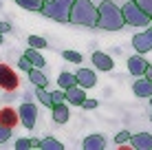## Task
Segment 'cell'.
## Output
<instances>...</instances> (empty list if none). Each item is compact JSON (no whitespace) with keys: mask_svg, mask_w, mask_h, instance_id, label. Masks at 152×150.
<instances>
[{"mask_svg":"<svg viewBox=\"0 0 152 150\" xmlns=\"http://www.w3.org/2000/svg\"><path fill=\"white\" fill-rule=\"evenodd\" d=\"M121 15H124V22L128 24V27H145V24L152 22L148 18V13H145L134 0H130V2H126L121 7Z\"/></svg>","mask_w":152,"mask_h":150,"instance_id":"277c9868","label":"cell"},{"mask_svg":"<svg viewBox=\"0 0 152 150\" xmlns=\"http://www.w3.org/2000/svg\"><path fill=\"white\" fill-rule=\"evenodd\" d=\"M124 15L121 7H117L110 0H104L102 4H97V27L104 31H119L124 29Z\"/></svg>","mask_w":152,"mask_h":150,"instance_id":"6da1fadb","label":"cell"},{"mask_svg":"<svg viewBox=\"0 0 152 150\" xmlns=\"http://www.w3.org/2000/svg\"><path fill=\"white\" fill-rule=\"evenodd\" d=\"M132 46L141 55H145L148 51H152V29H145V31H141V33L132 35Z\"/></svg>","mask_w":152,"mask_h":150,"instance_id":"52a82bcc","label":"cell"},{"mask_svg":"<svg viewBox=\"0 0 152 150\" xmlns=\"http://www.w3.org/2000/svg\"><path fill=\"white\" fill-rule=\"evenodd\" d=\"M91 60H93V66L99 71H113V66H115V60L108 53H104V51H95L91 55Z\"/></svg>","mask_w":152,"mask_h":150,"instance_id":"30bf717a","label":"cell"},{"mask_svg":"<svg viewBox=\"0 0 152 150\" xmlns=\"http://www.w3.org/2000/svg\"><path fill=\"white\" fill-rule=\"evenodd\" d=\"M86 89H82V86H71V89H66V104L71 106H82V102L86 100Z\"/></svg>","mask_w":152,"mask_h":150,"instance_id":"8fae6325","label":"cell"},{"mask_svg":"<svg viewBox=\"0 0 152 150\" xmlns=\"http://www.w3.org/2000/svg\"><path fill=\"white\" fill-rule=\"evenodd\" d=\"M69 22L77 27H97V7L91 0H75L71 4Z\"/></svg>","mask_w":152,"mask_h":150,"instance_id":"7a4b0ae2","label":"cell"},{"mask_svg":"<svg viewBox=\"0 0 152 150\" xmlns=\"http://www.w3.org/2000/svg\"><path fill=\"white\" fill-rule=\"evenodd\" d=\"M4 42V33H0V44H2Z\"/></svg>","mask_w":152,"mask_h":150,"instance_id":"836d02e7","label":"cell"},{"mask_svg":"<svg viewBox=\"0 0 152 150\" xmlns=\"http://www.w3.org/2000/svg\"><path fill=\"white\" fill-rule=\"evenodd\" d=\"M77 84V77L75 73H69V71H62L60 77H57V89H71V86H75Z\"/></svg>","mask_w":152,"mask_h":150,"instance_id":"d6986e66","label":"cell"},{"mask_svg":"<svg viewBox=\"0 0 152 150\" xmlns=\"http://www.w3.org/2000/svg\"><path fill=\"white\" fill-rule=\"evenodd\" d=\"M148 60L143 58L141 53H137V55H130L128 58V73L130 75H134V77H141L145 73V69H148Z\"/></svg>","mask_w":152,"mask_h":150,"instance_id":"ba28073f","label":"cell"},{"mask_svg":"<svg viewBox=\"0 0 152 150\" xmlns=\"http://www.w3.org/2000/svg\"><path fill=\"white\" fill-rule=\"evenodd\" d=\"M75 0H44L40 13L44 18L57 20V22H69V13H71V4Z\"/></svg>","mask_w":152,"mask_h":150,"instance_id":"3957f363","label":"cell"},{"mask_svg":"<svg viewBox=\"0 0 152 150\" xmlns=\"http://www.w3.org/2000/svg\"><path fill=\"white\" fill-rule=\"evenodd\" d=\"M11 130H13V128L0 124V143H4V141H9V139H11Z\"/></svg>","mask_w":152,"mask_h":150,"instance_id":"83f0119b","label":"cell"},{"mask_svg":"<svg viewBox=\"0 0 152 150\" xmlns=\"http://www.w3.org/2000/svg\"><path fill=\"white\" fill-rule=\"evenodd\" d=\"M24 58H27L31 64L35 66V69H44V64H46V60L42 58V53H40V49H33V46H29L27 51H24Z\"/></svg>","mask_w":152,"mask_h":150,"instance_id":"ac0fdd59","label":"cell"},{"mask_svg":"<svg viewBox=\"0 0 152 150\" xmlns=\"http://www.w3.org/2000/svg\"><path fill=\"white\" fill-rule=\"evenodd\" d=\"M106 137L104 135H88L86 139L82 141V148H86V150H104L106 148Z\"/></svg>","mask_w":152,"mask_h":150,"instance_id":"2e32d148","label":"cell"},{"mask_svg":"<svg viewBox=\"0 0 152 150\" xmlns=\"http://www.w3.org/2000/svg\"><path fill=\"white\" fill-rule=\"evenodd\" d=\"M20 77L9 64H0V89L2 91H18Z\"/></svg>","mask_w":152,"mask_h":150,"instance_id":"5b68a950","label":"cell"},{"mask_svg":"<svg viewBox=\"0 0 152 150\" xmlns=\"http://www.w3.org/2000/svg\"><path fill=\"white\" fill-rule=\"evenodd\" d=\"M150 121H152V115H150Z\"/></svg>","mask_w":152,"mask_h":150,"instance_id":"d590c367","label":"cell"},{"mask_svg":"<svg viewBox=\"0 0 152 150\" xmlns=\"http://www.w3.org/2000/svg\"><path fill=\"white\" fill-rule=\"evenodd\" d=\"M15 4L22 9H27V11H40L42 4H44V0H15Z\"/></svg>","mask_w":152,"mask_h":150,"instance_id":"7402d4cb","label":"cell"},{"mask_svg":"<svg viewBox=\"0 0 152 150\" xmlns=\"http://www.w3.org/2000/svg\"><path fill=\"white\" fill-rule=\"evenodd\" d=\"M150 29H152V22H150Z\"/></svg>","mask_w":152,"mask_h":150,"instance_id":"8d00e7d4","label":"cell"},{"mask_svg":"<svg viewBox=\"0 0 152 150\" xmlns=\"http://www.w3.org/2000/svg\"><path fill=\"white\" fill-rule=\"evenodd\" d=\"M132 93H134L137 97H150V95H152V82H150L145 75L137 77V82L132 84Z\"/></svg>","mask_w":152,"mask_h":150,"instance_id":"5bb4252c","label":"cell"},{"mask_svg":"<svg viewBox=\"0 0 152 150\" xmlns=\"http://www.w3.org/2000/svg\"><path fill=\"white\" fill-rule=\"evenodd\" d=\"M128 141H130V132L128 130H119L117 135H115V143H117V146H126Z\"/></svg>","mask_w":152,"mask_h":150,"instance_id":"4316f807","label":"cell"},{"mask_svg":"<svg viewBox=\"0 0 152 150\" xmlns=\"http://www.w3.org/2000/svg\"><path fill=\"white\" fill-rule=\"evenodd\" d=\"M38 139H18L15 141V148L18 150H31V148H38Z\"/></svg>","mask_w":152,"mask_h":150,"instance_id":"603a6c76","label":"cell"},{"mask_svg":"<svg viewBox=\"0 0 152 150\" xmlns=\"http://www.w3.org/2000/svg\"><path fill=\"white\" fill-rule=\"evenodd\" d=\"M18 121H20L18 110H13L11 106L0 108V124H4V126H9V128H15V126H18Z\"/></svg>","mask_w":152,"mask_h":150,"instance_id":"9a60e30c","label":"cell"},{"mask_svg":"<svg viewBox=\"0 0 152 150\" xmlns=\"http://www.w3.org/2000/svg\"><path fill=\"white\" fill-rule=\"evenodd\" d=\"M75 77H77V86H82V89H93V86L97 84V73L93 69H80L75 71Z\"/></svg>","mask_w":152,"mask_h":150,"instance_id":"9c48e42d","label":"cell"},{"mask_svg":"<svg viewBox=\"0 0 152 150\" xmlns=\"http://www.w3.org/2000/svg\"><path fill=\"white\" fill-rule=\"evenodd\" d=\"M51 100H53V104H62V102H66V91L64 89L51 91Z\"/></svg>","mask_w":152,"mask_h":150,"instance_id":"484cf974","label":"cell"},{"mask_svg":"<svg viewBox=\"0 0 152 150\" xmlns=\"http://www.w3.org/2000/svg\"><path fill=\"white\" fill-rule=\"evenodd\" d=\"M18 69H20V71H24V73H29V71L33 69V64H31V62H29V60L22 55V58L18 60Z\"/></svg>","mask_w":152,"mask_h":150,"instance_id":"f546056e","label":"cell"},{"mask_svg":"<svg viewBox=\"0 0 152 150\" xmlns=\"http://www.w3.org/2000/svg\"><path fill=\"white\" fill-rule=\"evenodd\" d=\"M27 75H29V82L33 86H38V89H46V86H49V77L42 73V69H35V66H33Z\"/></svg>","mask_w":152,"mask_h":150,"instance_id":"e0dca14e","label":"cell"},{"mask_svg":"<svg viewBox=\"0 0 152 150\" xmlns=\"http://www.w3.org/2000/svg\"><path fill=\"white\" fill-rule=\"evenodd\" d=\"M18 117H20V124L31 130V128L35 126V121H38V106H35L33 102H24V104L18 108Z\"/></svg>","mask_w":152,"mask_h":150,"instance_id":"8992f818","label":"cell"},{"mask_svg":"<svg viewBox=\"0 0 152 150\" xmlns=\"http://www.w3.org/2000/svg\"><path fill=\"white\" fill-rule=\"evenodd\" d=\"M35 97H38V102H40L42 106L53 108V100H51V93L46 91V89H38V86H35Z\"/></svg>","mask_w":152,"mask_h":150,"instance_id":"44dd1931","label":"cell"},{"mask_svg":"<svg viewBox=\"0 0 152 150\" xmlns=\"http://www.w3.org/2000/svg\"><path fill=\"white\" fill-rule=\"evenodd\" d=\"M11 31V24L9 22H0V33H9Z\"/></svg>","mask_w":152,"mask_h":150,"instance_id":"1f68e13d","label":"cell"},{"mask_svg":"<svg viewBox=\"0 0 152 150\" xmlns=\"http://www.w3.org/2000/svg\"><path fill=\"white\" fill-rule=\"evenodd\" d=\"M82 108H84V110H95V108H97V100H88V97H86V100L82 102Z\"/></svg>","mask_w":152,"mask_h":150,"instance_id":"4dcf8cb0","label":"cell"},{"mask_svg":"<svg viewBox=\"0 0 152 150\" xmlns=\"http://www.w3.org/2000/svg\"><path fill=\"white\" fill-rule=\"evenodd\" d=\"M51 115H53V121L55 124H66V121L71 119V108H69L66 102H62V104H53Z\"/></svg>","mask_w":152,"mask_h":150,"instance_id":"4fadbf2b","label":"cell"},{"mask_svg":"<svg viewBox=\"0 0 152 150\" xmlns=\"http://www.w3.org/2000/svg\"><path fill=\"white\" fill-rule=\"evenodd\" d=\"M62 58H64L66 62H73V64H80V62L84 60L80 51H64V53H62Z\"/></svg>","mask_w":152,"mask_h":150,"instance_id":"d4e9b609","label":"cell"},{"mask_svg":"<svg viewBox=\"0 0 152 150\" xmlns=\"http://www.w3.org/2000/svg\"><path fill=\"white\" fill-rule=\"evenodd\" d=\"M130 146L137 150H152V135L150 132H139V135H130Z\"/></svg>","mask_w":152,"mask_h":150,"instance_id":"7c38bea8","label":"cell"},{"mask_svg":"<svg viewBox=\"0 0 152 150\" xmlns=\"http://www.w3.org/2000/svg\"><path fill=\"white\" fill-rule=\"evenodd\" d=\"M27 42H29V46H33V49H46V46H49V42H46L42 35H29Z\"/></svg>","mask_w":152,"mask_h":150,"instance_id":"cb8c5ba5","label":"cell"},{"mask_svg":"<svg viewBox=\"0 0 152 150\" xmlns=\"http://www.w3.org/2000/svg\"><path fill=\"white\" fill-rule=\"evenodd\" d=\"M148 100H150V108H152V95H150V97H148Z\"/></svg>","mask_w":152,"mask_h":150,"instance_id":"e575fe53","label":"cell"},{"mask_svg":"<svg viewBox=\"0 0 152 150\" xmlns=\"http://www.w3.org/2000/svg\"><path fill=\"white\" fill-rule=\"evenodd\" d=\"M38 148H40V150H64L62 141H57V139H53V137H44V139H40Z\"/></svg>","mask_w":152,"mask_h":150,"instance_id":"ffe728a7","label":"cell"},{"mask_svg":"<svg viewBox=\"0 0 152 150\" xmlns=\"http://www.w3.org/2000/svg\"><path fill=\"white\" fill-rule=\"evenodd\" d=\"M134 2H137L139 7L143 9L145 13H148V18L152 20V0H134Z\"/></svg>","mask_w":152,"mask_h":150,"instance_id":"f1b7e54d","label":"cell"},{"mask_svg":"<svg viewBox=\"0 0 152 150\" xmlns=\"http://www.w3.org/2000/svg\"><path fill=\"white\" fill-rule=\"evenodd\" d=\"M145 77H148V80L152 82V66H148V69H145V73H143Z\"/></svg>","mask_w":152,"mask_h":150,"instance_id":"d6a6232c","label":"cell"}]
</instances>
